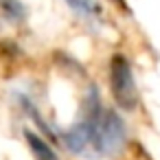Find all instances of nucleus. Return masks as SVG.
Segmentation results:
<instances>
[{
    "mask_svg": "<svg viewBox=\"0 0 160 160\" xmlns=\"http://www.w3.org/2000/svg\"><path fill=\"white\" fill-rule=\"evenodd\" d=\"M108 81H110V94L121 110L132 112V110L138 108L140 97H138V88H136L132 66H129L125 55H121V53L112 55L110 66H108Z\"/></svg>",
    "mask_w": 160,
    "mask_h": 160,
    "instance_id": "f257e3e1",
    "label": "nucleus"
},
{
    "mask_svg": "<svg viewBox=\"0 0 160 160\" xmlns=\"http://www.w3.org/2000/svg\"><path fill=\"white\" fill-rule=\"evenodd\" d=\"M125 145V123L116 110L103 108L94 134H92V149L99 156H114Z\"/></svg>",
    "mask_w": 160,
    "mask_h": 160,
    "instance_id": "f03ea898",
    "label": "nucleus"
},
{
    "mask_svg": "<svg viewBox=\"0 0 160 160\" xmlns=\"http://www.w3.org/2000/svg\"><path fill=\"white\" fill-rule=\"evenodd\" d=\"M24 138H27V145H29V149H31V153H33L35 160H59L57 153H55V149L40 134H35L31 129H24Z\"/></svg>",
    "mask_w": 160,
    "mask_h": 160,
    "instance_id": "7ed1b4c3",
    "label": "nucleus"
},
{
    "mask_svg": "<svg viewBox=\"0 0 160 160\" xmlns=\"http://www.w3.org/2000/svg\"><path fill=\"white\" fill-rule=\"evenodd\" d=\"M66 5H68L72 11H77V13L86 16V18H97V16H101V7H99L97 0H66Z\"/></svg>",
    "mask_w": 160,
    "mask_h": 160,
    "instance_id": "20e7f679",
    "label": "nucleus"
},
{
    "mask_svg": "<svg viewBox=\"0 0 160 160\" xmlns=\"http://www.w3.org/2000/svg\"><path fill=\"white\" fill-rule=\"evenodd\" d=\"M0 11L9 22H22L24 20V7L20 0H0Z\"/></svg>",
    "mask_w": 160,
    "mask_h": 160,
    "instance_id": "39448f33",
    "label": "nucleus"
},
{
    "mask_svg": "<svg viewBox=\"0 0 160 160\" xmlns=\"http://www.w3.org/2000/svg\"><path fill=\"white\" fill-rule=\"evenodd\" d=\"M112 2H114V5H118L121 9H127V5H125V0H112Z\"/></svg>",
    "mask_w": 160,
    "mask_h": 160,
    "instance_id": "423d86ee",
    "label": "nucleus"
}]
</instances>
